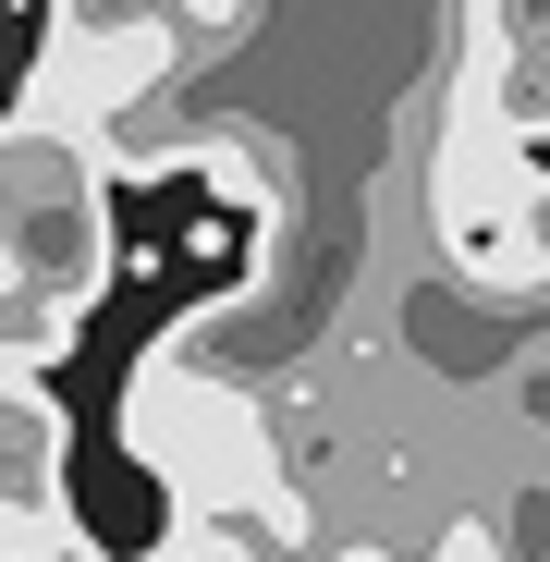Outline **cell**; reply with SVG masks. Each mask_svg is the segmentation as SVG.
<instances>
[{
    "mask_svg": "<svg viewBox=\"0 0 550 562\" xmlns=\"http://www.w3.org/2000/svg\"><path fill=\"white\" fill-rule=\"evenodd\" d=\"M123 452L147 464L183 514H233V526H257L269 550H306V538H318L269 404L233 392V380H209V367H197V330H171L135 380H123Z\"/></svg>",
    "mask_w": 550,
    "mask_h": 562,
    "instance_id": "cell-1",
    "label": "cell"
},
{
    "mask_svg": "<svg viewBox=\"0 0 550 562\" xmlns=\"http://www.w3.org/2000/svg\"><path fill=\"white\" fill-rule=\"evenodd\" d=\"M416 209H428V245L440 269L490 306H538L550 294V209L526 196L514 171V135L490 99L440 86V123H428V159H416Z\"/></svg>",
    "mask_w": 550,
    "mask_h": 562,
    "instance_id": "cell-2",
    "label": "cell"
},
{
    "mask_svg": "<svg viewBox=\"0 0 550 562\" xmlns=\"http://www.w3.org/2000/svg\"><path fill=\"white\" fill-rule=\"evenodd\" d=\"M0 281L99 306L111 281V147L49 111H0Z\"/></svg>",
    "mask_w": 550,
    "mask_h": 562,
    "instance_id": "cell-3",
    "label": "cell"
},
{
    "mask_svg": "<svg viewBox=\"0 0 550 562\" xmlns=\"http://www.w3.org/2000/svg\"><path fill=\"white\" fill-rule=\"evenodd\" d=\"M171 86H183V37H171V13H123V25H49L37 74H25V111L111 135V123H135V111H171Z\"/></svg>",
    "mask_w": 550,
    "mask_h": 562,
    "instance_id": "cell-4",
    "label": "cell"
},
{
    "mask_svg": "<svg viewBox=\"0 0 550 562\" xmlns=\"http://www.w3.org/2000/svg\"><path fill=\"white\" fill-rule=\"evenodd\" d=\"M74 550V416L49 404V367H0V562Z\"/></svg>",
    "mask_w": 550,
    "mask_h": 562,
    "instance_id": "cell-5",
    "label": "cell"
},
{
    "mask_svg": "<svg viewBox=\"0 0 550 562\" xmlns=\"http://www.w3.org/2000/svg\"><path fill=\"white\" fill-rule=\"evenodd\" d=\"M159 13H171L183 61H221V49H245V37H257V0H159Z\"/></svg>",
    "mask_w": 550,
    "mask_h": 562,
    "instance_id": "cell-6",
    "label": "cell"
},
{
    "mask_svg": "<svg viewBox=\"0 0 550 562\" xmlns=\"http://www.w3.org/2000/svg\"><path fill=\"white\" fill-rule=\"evenodd\" d=\"M123 13H159V0H49V25H123Z\"/></svg>",
    "mask_w": 550,
    "mask_h": 562,
    "instance_id": "cell-7",
    "label": "cell"
}]
</instances>
